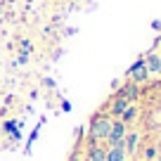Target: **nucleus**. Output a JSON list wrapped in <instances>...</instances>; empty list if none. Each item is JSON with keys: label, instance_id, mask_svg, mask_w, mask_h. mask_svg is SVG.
<instances>
[{"label": "nucleus", "instance_id": "12", "mask_svg": "<svg viewBox=\"0 0 161 161\" xmlns=\"http://www.w3.org/2000/svg\"><path fill=\"white\" fill-rule=\"evenodd\" d=\"M26 62H29V55H26V52H21V55H19V64H26Z\"/></svg>", "mask_w": 161, "mask_h": 161}, {"label": "nucleus", "instance_id": "1", "mask_svg": "<svg viewBox=\"0 0 161 161\" xmlns=\"http://www.w3.org/2000/svg\"><path fill=\"white\" fill-rule=\"evenodd\" d=\"M109 128H111V116L104 114V111H97L90 119V126H88V135H90L88 140L104 142L107 135H109Z\"/></svg>", "mask_w": 161, "mask_h": 161}, {"label": "nucleus", "instance_id": "14", "mask_svg": "<svg viewBox=\"0 0 161 161\" xmlns=\"http://www.w3.org/2000/svg\"><path fill=\"white\" fill-rule=\"evenodd\" d=\"M71 161H76V154H74V159H71Z\"/></svg>", "mask_w": 161, "mask_h": 161}, {"label": "nucleus", "instance_id": "13", "mask_svg": "<svg viewBox=\"0 0 161 161\" xmlns=\"http://www.w3.org/2000/svg\"><path fill=\"white\" fill-rule=\"evenodd\" d=\"M152 29H154V31H161V21H159V19L152 21Z\"/></svg>", "mask_w": 161, "mask_h": 161}, {"label": "nucleus", "instance_id": "2", "mask_svg": "<svg viewBox=\"0 0 161 161\" xmlns=\"http://www.w3.org/2000/svg\"><path fill=\"white\" fill-rule=\"evenodd\" d=\"M128 133V126L123 123L121 119H111V128H109V135L104 140V147H116V145H123V137Z\"/></svg>", "mask_w": 161, "mask_h": 161}, {"label": "nucleus", "instance_id": "6", "mask_svg": "<svg viewBox=\"0 0 161 161\" xmlns=\"http://www.w3.org/2000/svg\"><path fill=\"white\" fill-rule=\"evenodd\" d=\"M128 104H133V102H128L123 95H119V92H116V97L111 100V104H109V109H107V114H109L111 119H119V116L126 111V107H128Z\"/></svg>", "mask_w": 161, "mask_h": 161}, {"label": "nucleus", "instance_id": "11", "mask_svg": "<svg viewBox=\"0 0 161 161\" xmlns=\"http://www.w3.org/2000/svg\"><path fill=\"white\" fill-rule=\"evenodd\" d=\"M31 50H33V45H31L29 40H21V52H26V55H29Z\"/></svg>", "mask_w": 161, "mask_h": 161}, {"label": "nucleus", "instance_id": "4", "mask_svg": "<svg viewBox=\"0 0 161 161\" xmlns=\"http://www.w3.org/2000/svg\"><path fill=\"white\" fill-rule=\"evenodd\" d=\"M128 76H130V80H133V83H137V86H140V83H145V80L149 78V71H147V66H145V57H142V59H137L135 64L128 69Z\"/></svg>", "mask_w": 161, "mask_h": 161}, {"label": "nucleus", "instance_id": "5", "mask_svg": "<svg viewBox=\"0 0 161 161\" xmlns=\"http://www.w3.org/2000/svg\"><path fill=\"white\" fill-rule=\"evenodd\" d=\"M142 135L137 130H128L126 137H123V149H126V156H135L137 154V147H140Z\"/></svg>", "mask_w": 161, "mask_h": 161}, {"label": "nucleus", "instance_id": "8", "mask_svg": "<svg viewBox=\"0 0 161 161\" xmlns=\"http://www.w3.org/2000/svg\"><path fill=\"white\" fill-rule=\"evenodd\" d=\"M119 95H123L128 102H135L137 97H140V90H137V83H133V80H128L126 86L119 90Z\"/></svg>", "mask_w": 161, "mask_h": 161}, {"label": "nucleus", "instance_id": "10", "mask_svg": "<svg viewBox=\"0 0 161 161\" xmlns=\"http://www.w3.org/2000/svg\"><path fill=\"white\" fill-rule=\"evenodd\" d=\"M107 161H128V156H126V149H123V145L107 147Z\"/></svg>", "mask_w": 161, "mask_h": 161}, {"label": "nucleus", "instance_id": "7", "mask_svg": "<svg viewBox=\"0 0 161 161\" xmlns=\"http://www.w3.org/2000/svg\"><path fill=\"white\" fill-rule=\"evenodd\" d=\"M145 66H147V71L149 74H161V59H159V52H147V57H145Z\"/></svg>", "mask_w": 161, "mask_h": 161}, {"label": "nucleus", "instance_id": "3", "mask_svg": "<svg viewBox=\"0 0 161 161\" xmlns=\"http://www.w3.org/2000/svg\"><path fill=\"white\" fill-rule=\"evenodd\" d=\"M86 161H107V147L102 145V142L88 140V147H86Z\"/></svg>", "mask_w": 161, "mask_h": 161}, {"label": "nucleus", "instance_id": "9", "mask_svg": "<svg viewBox=\"0 0 161 161\" xmlns=\"http://www.w3.org/2000/svg\"><path fill=\"white\" fill-rule=\"evenodd\" d=\"M137 116H140V109H137V104H128L126 111H123L119 119L123 121L126 126H130V123H135V121H137Z\"/></svg>", "mask_w": 161, "mask_h": 161}]
</instances>
